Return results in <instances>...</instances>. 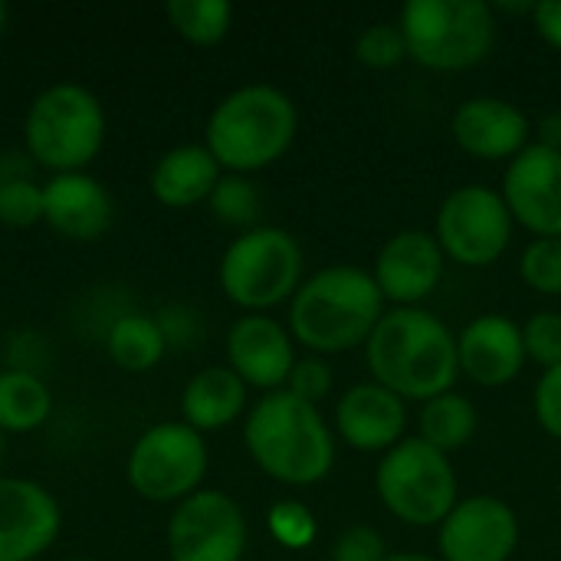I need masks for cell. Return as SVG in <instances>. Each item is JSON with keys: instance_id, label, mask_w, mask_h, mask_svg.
Segmentation results:
<instances>
[{"instance_id": "obj_16", "label": "cell", "mask_w": 561, "mask_h": 561, "mask_svg": "<svg viewBox=\"0 0 561 561\" xmlns=\"http://www.w3.org/2000/svg\"><path fill=\"white\" fill-rule=\"evenodd\" d=\"M454 141L480 161H503L516 158L529 148V115L496 95H477L467 99L454 112Z\"/></svg>"}, {"instance_id": "obj_26", "label": "cell", "mask_w": 561, "mask_h": 561, "mask_svg": "<svg viewBox=\"0 0 561 561\" xmlns=\"http://www.w3.org/2000/svg\"><path fill=\"white\" fill-rule=\"evenodd\" d=\"M171 26L194 46H217L230 33L233 7L227 0H171Z\"/></svg>"}, {"instance_id": "obj_5", "label": "cell", "mask_w": 561, "mask_h": 561, "mask_svg": "<svg viewBox=\"0 0 561 561\" xmlns=\"http://www.w3.org/2000/svg\"><path fill=\"white\" fill-rule=\"evenodd\" d=\"M398 26L408 56L437 72L470 69L496 46V13L480 0H411Z\"/></svg>"}, {"instance_id": "obj_41", "label": "cell", "mask_w": 561, "mask_h": 561, "mask_svg": "<svg viewBox=\"0 0 561 561\" xmlns=\"http://www.w3.org/2000/svg\"><path fill=\"white\" fill-rule=\"evenodd\" d=\"M385 561H440V559H431V556H421V552H401V556H388Z\"/></svg>"}, {"instance_id": "obj_44", "label": "cell", "mask_w": 561, "mask_h": 561, "mask_svg": "<svg viewBox=\"0 0 561 561\" xmlns=\"http://www.w3.org/2000/svg\"><path fill=\"white\" fill-rule=\"evenodd\" d=\"M72 561H92V559H72Z\"/></svg>"}, {"instance_id": "obj_33", "label": "cell", "mask_w": 561, "mask_h": 561, "mask_svg": "<svg viewBox=\"0 0 561 561\" xmlns=\"http://www.w3.org/2000/svg\"><path fill=\"white\" fill-rule=\"evenodd\" d=\"M286 385H289L286 391L296 394L299 401L319 404L332 391V371H329V365L322 358H302V362H296V368H293Z\"/></svg>"}, {"instance_id": "obj_6", "label": "cell", "mask_w": 561, "mask_h": 561, "mask_svg": "<svg viewBox=\"0 0 561 561\" xmlns=\"http://www.w3.org/2000/svg\"><path fill=\"white\" fill-rule=\"evenodd\" d=\"M23 138L26 154L36 164L56 174H72L102 151L105 112L89 89L76 82H56L33 99Z\"/></svg>"}, {"instance_id": "obj_27", "label": "cell", "mask_w": 561, "mask_h": 561, "mask_svg": "<svg viewBox=\"0 0 561 561\" xmlns=\"http://www.w3.org/2000/svg\"><path fill=\"white\" fill-rule=\"evenodd\" d=\"M210 210L220 224L243 227V233H247V230H253V224L260 217V194L243 174H227L217 181V187L210 194Z\"/></svg>"}, {"instance_id": "obj_15", "label": "cell", "mask_w": 561, "mask_h": 561, "mask_svg": "<svg viewBox=\"0 0 561 561\" xmlns=\"http://www.w3.org/2000/svg\"><path fill=\"white\" fill-rule=\"evenodd\" d=\"M444 260L447 256L434 233L401 230L388 237V243L378 250L371 276L385 302H394L398 309H417V302H424L437 289L444 276Z\"/></svg>"}, {"instance_id": "obj_29", "label": "cell", "mask_w": 561, "mask_h": 561, "mask_svg": "<svg viewBox=\"0 0 561 561\" xmlns=\"http://www.w3.org/2000/svg\"><path fill=\"white\" fill-rule=\"evenodd\" d=\"M355 56L368 69H391L408 56V43L398 23H375L355 39Z\"/></svg>"}, {"instance_id": "obj_42", "label": "cell", "mask_w": 561, "mask_h": 561, "mask_svg": "<svg viewBox=\"0 0 561 561\" xmlns=\"http://www.w3.org/2000/svg\"><path fill=\"white\" fill-rule=\"evenodd\" d=\"M7 20H10V7H7V3L0 0V33L7 30Z\"/></svg>"}, {"instance_id": "obj_39", "label": "cell", "mask_w": 561, "mask_h": 561, "mask_svg": "<svg viewBox=\"0 0 561 561\" xmlns=\"http://www.w3.org/2000/svg\"><path fill=\"white\" fill-rule=\"evenodd\" d=\"M536 131H539V141H536V145L552 148V151H561V112L542 115L539 125H536Z\"/></svg>"}, {"instance_id": "obj_34", "label": "cell", "mask_w": 561, "mask_h": 561, "mask_svg": "<svg viewBox=\"0 0 561 561\" xmlns=\"http://www.w3.org/2000/svg\"><path fill=\"white\" fill-rule=\"evenodd\" d=\"M385 539L381 533H375L371 526H352L348 533L339 536L332 561H385Z\"/></svg>"}, {"instance_id": "obj_36", "label": "cell", "mask_w": 561, "mask_h": 561, "mask_svg": "<svg viewBox=\"0 0 561 561\" xmlns=\"http://www.w3.org/2000/svg\"><path fill=\"white\" fill-rule=\"evenodd\" d=\"M161 335L168 345H191L201 332V322H197V312L187 309V306H168L154 316Z\"/></svg>"}, {"instance_id": "obj_19", "label": "cell", "mask_w": 561, "mask_h": 561, "mask_svg": "<svg viewBox=\"0 0 561 561\" xmlns=\"http://www.w3.org/2000/svg\"><path fill=\"white\" fill-rule=\"evenodd\" d=\"M335 427L342 440L358 454H388L404 440L408 411L398 394H391L378 381H365L339 398Z\"/></svg>"}, {"instance_id": "obj_31", "label": "cell", "mask_w": 561, "mask_h": 561, "mask_svg": "<svg viewBox=\"0 0 561 561\" xmlns=\"http://www.w3.org/2000/svg\"><path fill=\"white\" fill-rule=\"evenodd\" d=\"M36 220H43V187L36 181L0 184V224L33 227Z\"/></svg>"}, {"instance_id": "obj_1", "label": "cell", "mask_w": 561, "mask_h": 561, "mask_svg": "<svg viewBox=\"0 0 561 561\" xmlns=\"http://www.w3.org/2000/svg\"><path fill=\"white\" fill-rule=\"evenodd\" d=\"M365 362L381 388L401 401H431L454 391L457 335L424 309H391L365 342Z\"/></svg>"}, {"instance_id": "obj_17", "label": "cell", "mask_w": 561, "mask_h": 561, "mask_svg": "<svg viewBox=\"0 0 561 561\" xmlns=\"http://www.w3.org/2000/svg\"><path fill=\"white\" fill-rule=\"evenodd\" d=\"M230 368L243 385L263 391H283L296 368V352L289 332L270 316H243L227 335Z\"/></svg>"}, {"instance_id": "obj_37", "label": "cell", "mask_w": 561, "mask_h": 561, "mask_svg": "<svg viewBox=\"0 0 561 561\" xmlns=\"http://www.w3.org/2000/svg\"><path fill=\"white\" fill-rule=\"evenodd\" d=\"M536 30L539 36L552 46V49H561V0H542L536 3Z\"/></svg>"}, {"instance_id": "obj_14", "label": "cell", "mask_w": 561, "mask_h": 561, "mask_svg": "<svg viewBox=\"0 0 561 561\" xmlns=\"http://www.w3.org/2000/svg\"><path fill=\"white\" fill-rule=\"evenodd\" d=\"M62 513L33 480L0 477V561L39 559L59 536Z\"/></svg>"}, {"instance_id": "obj_25", "label": "cell", "mask_w": 561, "mask_h": 561, "mask_svg": "<svg viewBox=\"0 0 561 561\" xmlns=\"http://www.w3.org/2000/svg\"><path fill=\"white\" fill-rule=\"evenodd\" d=\"M53 411L49 388L39 375L26 371H0V431L3 434H30L46 424Z\"/></svg>"}, {"instance_id": "obj_2", "label": "cell", "mask_w": 561, "mask_h": 561, "mask_svg": "<svg viewBox=\"0 0 561 561\" xmlns=\"http://www.w3.org/2000/svg\"><path fill=\"white\" fill-rule=\"evenodd\" d=\"M243 440L256 467L286 486H316L332 473L335 440L316 404L270 391L247 414Z\"/></svg>"}, {"instance_id": "obj_40", "label": "cell", "mask_w": 561, "mask_h": 561, "mask_svg": "<svg viewBox=\"0 0 561 561\" xmlns=\"http://www.w3.org/2000/svg\"><path fill=\"white\" fill-rule=\"evenodd\" d=\"M496 10H500V13H529V16H533V13H536V3H496L493 13H496Z\"/></svg>"}, {"instance_id": "obj_21", "label": "cell", "mask_w": 561, "mask_h": 561, "mask_svg": "<svg viewBox=\"0 0 561 561\" xmlns=\"http://www.w3.org/2000/svg\"><path fill=\"white\" fill-rule=\"evenodd\" d=\"M220 181V164L207 151V145H178L164 151L151 171V194L164 207H194L210 201Z\"/></svg>"}, {"instance_id": "obj_9", "label": "cell", "mask_w": 561, "mask_h": 561, "mask_svg": "<svg viewBox=\"0 0 561 561\" xmlns=\"http://www.w3.org/2000/svg\"><path fill=\"white\" fill-rule=\"evenodd\" d=\"M204 473V437L181 421L148 427L128 454V483L141 500L151 503H181L194 496Z\"/></svg>"}, {"instance_id": "obj_8", "label": "cell", "mask_w": 561, "mask_h": 561, "mask_svg": "<svg viewBox=\"0 0 561 561\" xmlns=\"http://www.w3.org/2000/svg\"><path fill=\"white\" fill-rule=\"evenodd\" d=\"M385 510L404 526H440L457 506V473L447 454L421 437H404L381 457L375 477Z\"/></svg>"}, {"instance_id": "obj_10", "label": "cell", "mask_w": 561, "mask_h": 561, "mask_svg": "<svg viewBox=\"0 0 561 561\" xmlns=\"http://www.w3.org/2000/svg\"><path fill=\"white\" fill-rule=\"evenodd\" d=\"M434 237L444 256L457 260L460 266H490L510 250L513 214L503 194L483 184H467L447 194L440 204Z\"/></svg>"}, {"instance_id": "obj_13", "label": "cell", "mask_w": 561, "mask_h": 561, "mask_svg": "<svg viewBox=\"0 0 561 561\" xmlns=\"http://www.w3.org/2000/svg\"><path fill=\"white\" fill-rule=\"evenodd\" d=\"M503 201L526 230L561 240V151L529 145L503 178Z\"/></svg>"}, {"instance_id": "obj_20", "label": "cell", "mask_w": 561, "mask_h": 561, "mask_svg": "<svg viewBox=\"0 0 561 561\" xmlns=\"http://www.w3.org/2000/svg\"><path fill=\"white\" fill-rule=\"evenodd\" d=\"M43 220L69 240H99L112 224V197L108 191L82 174H56L43 184Z\"/></svg>"}, {"instance_id": "obj_30", "label": "cell", "mask_w": 561, "mask_h": 561, "mask_svg": "<svg viewBox=\"0 0 561 561\" xmlns=\"http://www.w3.org/2000/svg\"><path fill=\"white\" fill-rule=\"evenodd\" d=\"M523 345H526V358H533L542 368H556L561 365V312H536L526 325H523Z\"/></svg>"}, {"instance_id": "obj_11", "label": "cell", "mask_w": 561, "mask_h": 561, "mask_svg": "<svg viewBox=\"0 0 561 561\" xmlns=\"http://www.w3.org/2000/svg\"><path fill=\"white\" fill-rule=\"evenodd\" d=\"M171 561H240L247 552L243 510L220 490L181 500L168 523Z\"/></svg>"}, {"instance_id": "obj_28", "label": "cell", "mask_w": 561, "mask_h": 561, "mask_svg": "<svg viewBox=\"0 0 561 561\" xmlns=\"http://www.w3.org/2000/svg\"><path fill=\"white\" fill-rule=\"evenodd\" d=\"M519 276L529 289L542 296H561V240L536 237L519 260Z\"/></svg>"}, {"instance_id": "obj_23", "label": "cell", "mask_w": 561, "mask_h": 561, "mask_svg": "<svg viewBox=\"0 0 561 561\" xmlns=\"http://www.w3.org/2000/svg\"><path fill=\"white\" fill-rule=\"evenodd\" d=\"M105 348H108V358L131 371V375H141V371H151L161 355L168 352V342L158 329V322L151 316H141V312H122L108 332H105Z\"/></svg>"}, {"instance_id": "obj_35", "label": "cell", "mask_w": 561, "mask_h": 561, "mask_svg": "<svg viewBox=\"0 0 561 561\" xmlns=\"http://www.w3.org/2000/svg\"><path fill=\"white\" fill-rule=\"evenodd\" d=\"M536 417L549 437L561 440V365L546 368L536 385Z\"/></svg>"}, {"instance_id": "obj_4", "label": "cell", "mask_w": 561, "mask_h": 561, "mask_svg": "<svg viewBox=\"0 0 561 561\" xmlns=\"http://www.w3.org/2000/svg\"><path fill=\"white\" fill-rule=\"evenodd\" d=\"M299 131V112L276 85L230 92L207 122V151L230 174L263 171L279 161Z\"/></svg>"}, {"instance_id": "obj_7", "label": "cell", "mask_w": 561, "mask_h": 561, "mask_svg": "<svg viewBox=\"0 0 561 561\" xmlns=\"http://www.w3.org/2000/svg\"><path fill=\"white\" fill-rule=\"evenodd\" d=\"M302 247L279 227H253L240 233L220 260V289L250 312L273 309L302 286Z\"/></svg>"}, {"instance_id": "obj_43", "label": "cell", "mask_w": 561, "mask_h": 561, "mask_svg": "<svg viewBox=\"0 0 561 561\" xmlns=\"http://www.w3.org/2000/svg\"><path fill=\"white\" fill-rule=\"evenodd\" d=\"M3 454H7V440H3V431H0V463H3Z\"/></svg>"}, {"instance_id": "obj_12", "label": "cell", "mask_w": 561, "mask_h": 561, "mask_svg": "<svg viewBox=\"0 0 561 561\" xmlns=\"http://www.w3.org/2000/svg\"><path fill=\"white\" fill-rule=\"evenodd\" d=\"M444 561H510L519 546V519L496 496L460 500L440 523Z\"/></svg>"}, {"instance_id": "obj_24", "label": "cell", "mask_w": 561, "mask_h": 561, "mask_svg": "<svg viewBox=\"0 0 561 561\" xmlns=\"http://www.w3.org/2000/svg\"><path fill=\"white\" fill-rule=\"evenodd\" d=\"M477 424H480V417H477L473 401H467L463 394H454V391L424 401L421 417H417L421 440L431 444L434 450L447 454V457L473 440Z\"/></svg>"}, {"instance_id": "obj_32", "label": "cell", "mask_w": 561, "mask_h": 561, "mask_svg": "<svg viewBox=\"0 0 561 561\" xmlns=\"http://www.w3.org/2000/svg\"><path fill=\"white\" fill-rule=\"evenodd\" d=\"M270 529L289 549H302V546H309L316 539V519H312V513L302 503H279V506H273Z\"/></svg>"}, {"instance_id": "obj_22", "label": "cell", "mask_w": 561, "mask_h": 561, "mask_svg": "<svg viewBox=\"0 0 561 561\" xmlns=\"http://www.w3.org/2000/svg\"><path fill=\"white\" fill-rule=\"evenodd\" d=\"M247 408V385L237 378L233 368H204L197 371L184 394H181V414L184 424L197 434L220 431L233 424Z\"/></svg>"}, {"instance_id": "obj_3", "label": "cell", "mask_w": 561, "mask_h": 561, "mask_svg": "<svg viewBox=\"0 0 561 561\" xmlns=\"http://www.w3.org/2000/svg\"><path fill=\"white\" fill-rule=\"evenodd\" d=\"M385 316V296L371 273L329 266L306 279L289 302V332L316 355H339L371 339Z\"/></svg>"}, {"instance_id": "obj_18", "label": "cell", "mask_w": 561, "mask_h": 561, "mask_svg": "<svg viewBox=\"0 0 561 561\" xmlns=\"http://www.w3.org/2000/svg\"><path fill=\"white\" fill-rule=\"evenodd\" d=\"M457 362H460V371L473 385L503 388V385L516 381L523 365L529 362L526 345H523V329L500 312L480 316L460 332Z\"/></svg>"}, {"instance_id": "obj_38", "label": "cell", "mask_w": 561, "mask_h": 561, "mask_svg": "<svg viewBox=\"0 0 561 561\" xmlns=\"http://www.w3.org/2000/svg\"><path fill=\"white\" fill-rule=\"evenodd\" d=\"M10 181H33V161L23 151H7L0 154V184Z\"/></svg>"}]
</instances>
